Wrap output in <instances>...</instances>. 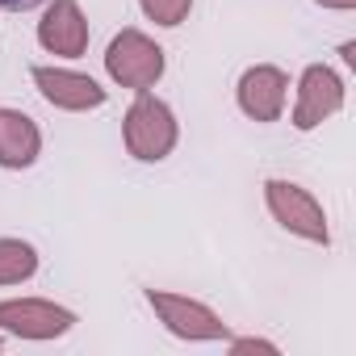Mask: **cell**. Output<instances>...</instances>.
I'll list each match as a JSON object with an SVG mask.
<instances>
[{
  "label": "cell",
  "mask_w": 356,
  "mask_h": 356,
  "mask_svg": "<svg viewBox=\"0 0 356 356\" xmlns=\"http://www.w3.org/2000/svg\"><path fill=\"white\" fill-rule=\"evenodd\" d=\"M105 67H109V76H113L122 88H138V92H147V88L163 76V51H159L147 34H138V30H122V34L109 42Z\"/></svg>",
  "instance_id": "obj_1"
},
{
  "label": "cell",
  "mask_w": 356,
  "mask_h": 356,
  "mask_svg": "<svg viewBox=\"0 0 356 356\" xmlns=\"http://www.w3.org/2000/svg\"><path fill=\"white\" fill-rule=\"evenodd\" d=\"M126 147L130 155L138 159H163L172 147H176V122H172V109L155 97H138L126 113Z\"/></svg>",
  "instance_id": "obj_2"
},
{
  "label": "cell",
  "mask_w": 356,
  "mask_h": 356,
  "mask_svg": "<svg viewBox=\"0 0 356 356\" xmlns=\"http://www.w3.org/2000/svg\"><path fill=\"white\" fill-rule=\"evenodd\" d=\"M264 193H268L273 218H277L285 231H293V235H302V239H314V243H327L323 206H318L306 189H298V185H289V181H268Z\"/></svg>",
  "instance_id": "obj_3"
},
{
  "label": "cell",
  "mask_w": 356,
  "mask_h": 356,
  "mask_svg": "<svg viewBox=\"0 0 356 356\" xmlns=\"http://www.w3.org/2000/svg\"><path fill=\"white\" fill-rule=\"evenodd\" d=\"M147 302L159 310V318L168 323V331H176L181 339H227V323L193 302V298H181V293H163V289H147Z\"/></svg>",
  "instance_id": "obj_4"
},
{
  "label": "cell",
  "mask_w": 356,
  "mask_h": 356,
  "mask_svg": "<svg viewBox=\"0 0 356 356\" xmlns=\"http://www.w3.org/2000/svg\"><path fill=\"white\" fill-rule=\"evenodd\" d=\"M76 323L72 310L42 302V298H22V302H0V327L22 335V339H55Z\"/></svg>",
  "instance_id": "obj_5"
},
{
  "label": "cell",
  "mask_w": 356,
  "mask_h": 356,
  "mask_svg": "<svg viewBox=\"0 0 356 356\" xmlns=\"http://www.w3.org/2000/svg\"><path fill=\"white\" fill-rule=\"evenodd\" d=\"M343 105V80L331 67H306L302 88H298V109H293V126L298 130H314L318 122H327L331 113H339Z\"/></svg>",
  "instance_id": "obj_6"
},
{
  "label": "cell",
  "mask_w": 356,
  "mask_h": 356,
  "mask_svg": "<svg viewBox=\"0 0 356 356\" xmlns=\"http://www.w3.org/2000/svg\"><path fill=\"white\" fill-rule=\"evenodd\" d=\"M38 42L47 51H55V55H67V59L84 55V47H88V22H84L76 0H51L47 17L38 22Z\"/></svg>",
  "instance_id": "obj_7"
},
{
  "label": "cell",
  "mask_w": 356,
  "mask_h": 356,
  "mask_svg": "<svg viewBox=\"0 0 356 356\" xmlns=\"http://www.w3.org/2000/svg\"><path fill=\"white\" fill-rule=\"evenodd\" d=\"M34 84L59 109H97L105 101V88L97 80L80 72H63V67H34Z\"/></svg>",
  "instance_id": "obj_8"
},
{
  "label": "cell",
  "mask_w": 356,
  "mask_h": 356,
  "mask_svg": "<svg viewBox=\"0 0 356 356\" xmlns=\"http://www.w3.org/2000/svg\"><path fill=\"white\" fill-rule=\"evenodd\" d=\"M285 88L289 84H285V76L277 67H252L239 80V105L256 122H277L281 105H285Z\"/></svg>",
  "instance_id": "obj_9"
},
{
  "label": "cell",
  "mask_w": 356,
  "mask_h": 356,
  "mask_svg": "<svg viewBox=\"0 0 356 356\" xmlns=\"http://www.w3.org/2000/svg\"><path fill=\"white\" fill-rule=\"evenodd\" d=\"M38 126L17 113V109H0V168H30L38 159Z\"/></svg>",
  "instance_id": "obj_10"
},
{
  "label": "cell",
  "mask_w": 356,
  "mask_h": 356,
  "mask_svg": "<svg viewBox=\"0 0 356 356\" xmlns=\"http://www.w3.org/2000/svg\"><path fill=\"white\" fill-rule=\"evenodd\" d=\"M38 268V256L30 243L22 239H0V285H17L26 277H34Z\"/></svg>",
  "instance_id": "obj_11"
},
{
  "label": "cell",
  "mask_w": 356,
  "mask_h": 356,
  "mask_svg": "<svg viewBox=\"0 0 356 356\" xmlns=\"http://www.w3.org/2000/svg\"><path fill=\"white\" fill-rule=\"evenodd\" d=\"M189 5L193 0H143V13L159 26H181L189 17Z\"/></svg>",
  "instance_id": "obj_12"
},
{
  "label": "cell",
  "mask_w": 356,
  "mask_h": 356,
  "mask_svg": "<svg viewBox=\"0 0 356 356\" xmlns=\"http://www.w3.org/2000/svg\"><path fill=\"white\" fill-rule=\"evenodd\" d=\"M235 352H277V348L264 339H235Z\"/></svg>",
  "instance_id": "obj_13"
},
{
  "label": "cell",
  "mask_w": 356,
  "mask_h": 356,
  "mask_svg": "<svg viewBox=\"0 0 356 356\" xmlns=\"http://www.w3.org/2000/svg\"><path fill=\"white\" fill-rule=\"evenodd\" d=\"M47 0H0V9H13V13H26V9H38Z\"/></svg>",
  "instance_id": "obj_14"
},
{
  "label": "cell",
  "mask_w": 356,
  "mask_h": 356,
  "mask_svg": "<svg viewBox=\"0 0 356 356\" xmlns=\"http://www.w3.org/2000/svg\"><path fill=\"white\" fill-rule=\"evenodd\" d=\"M318 5H327V9H356V0H318Z\"/></svg>",
  "instance_id": "obj_15"
}]
</instances>
